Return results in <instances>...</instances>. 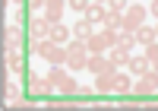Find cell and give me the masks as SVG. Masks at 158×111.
<instances>
[{
	"label": "cell",
	"instance_id": "obj_1",
	"mask_svg": "<svg viewBox=\"0 0 158 111\" xmlns=\"http://www.w3.org/2000/svg\"><path fill=\"white\" fill-rule=\"evenodd\" d=\"M85 64H89V48H85V41H82V38H73L70 45H67V70H70V73H79V70H85Z\"/></svg>",
	"mask_w": 158,
	"mask_h": 111
},
{
	"label": "cell",
	"instance_id": "obj_2",
	"mask_svg": "<svg viewBox=\"0 0 158 111\" xmlns=\"http://www.w3.org/2000/svg\"><path fill=\"white\" fill-rule=\"evenodd\" d=\"M38 57H44L51 67H67V45H54L51 38L38 41Z\"/></svg>",
	"mask_w": 158,
	"mask_h": 111
},
{
	"label": "cell",
	"instance_id": "obj_3",
	"mask_svg": "<svg viewBox=\"0 0 158 111\" xmlns=\"http://www.w3.org/2000/svg\"><path fill=\"white\" fill-rule=\"evenodd\" d=\"M146 16H149V7L146 3H130L127 10H123V29H130V32H136L142 22H146ZM120 29V32H123Z\"/></svg>",
	"mask_w": 158,
	"mask_h": 111
},
{
	"label": "cell",
	"instance_id": "obj_4",
	"mask_svg": "<svg viewBox=\"0 0 158 111\" xmlns=\"http://www.w3.org/2000/svg\"><path fill=\"white\" fill-rule=\"evenodd\" d=\"M51 29H54V22H51L44 13H41V16H32V22H29V38L41 41V38H48V35H51Z\"/></svg>",
	"mask_w": 158,
	"mask_h": 111
},
{
	"label": "cell",
	"instance_id": "obj_5",
	"mask_svg": "<svg viewBox=\"0 0 158 111\" xmlns=\"http://www.w3.org/2000/svg\"><path fill=\"white\" fill-rule=\"evenodd\" d=\"M133 92H136V95H155V92H158V73L149 70L146 76H139V79L133 82Z\"/></svg>",
	"mask_w": 158,
	"mask_h": 111
},
{
	"label": "cell",
	"instance_id": "obj_6",
	"mask_svg": "<svg viewBox=\"0 0 158 111\" xmlns=\"http://www.w3.org/2000/svg\"><path fill=\"white\" fill-rule=\"evenodd\" d=\"M29 89H32V95H35V99H48V95L51 92H54V86H51V79L48 76H29Z\"/></svg>",
	"mask_w": 158,
	"mask_h": 111
},
{
	"label": "cell",
	"instance_id": "obj_7",
	"mask_svg": "<svg viewBox=\"0 0 158 111\" xmlns=\"http://www.w3.org/2000/svg\"><path fill=\"white\" fill-rule=\"evenodd\" d=\"M149 70H152V64H149L146 54H133V57H130V64H127V73H130V76H136V79H139V76H146Z\"/></svg>",
	"mask_w": 158,
	"mask_h": 111
},
{
	"label": "cell",
	"instance_id": "obj_8",
	"mask_svg": "<svg viewBox=\"0 0 158 111\" xmlns=\"http://www.w3.org/2000/svg\"><path fill=\"white\" fill-rule=\"evenodd\" d=\"M3 51H22L19 25H3Z\"/></svg>",
	"mask_w": 158,
	"mask_h": 111
},
{
	"label": "cell",
	"instance_id": "obj_9",
	"mask_svg": "<svg viewBox=\"0 0 158 111\" xmlns=\"http://www.w3.org/2000/svg\"><path fill=\"white\" fill-rule=\"evenodd\" d=\"M3 70L13 73V76H19L25 67H22V51H3Z\"/></svg>",
	"mask_w": 158,
	"mask_h": 111
},
{
	"label": "cell",
	"instance_id": "obj_10",
	"mask_svg": "<svg viewBox=\"0 0 158 111\" xmlns=\"http://www.w3.org/2000/svg\"><path fill=\"white\" fill-rule=\"evenodd\" d=\"M63 10H70V7H67V0H48V3H44V16L57 25V22L63 19Z\"/></svg>",
	"mask_w": 158,
	"mask_h": 111
},
{
	"label": "cell",
	"instance_id": "obj_11",
	"mask_svg": "<svg viewBox=\"0 0 158 111\" xmlns=\"http://www.w3.org/2000/svg\"><path fill=\"white\" fill-rule=\"evenodd\" d=\"M130 57H133V51H127V48H111L108 51V60L114 70H123V67L130 64Z\"/></svg>",
	"mask_w": 158,
	"mask_h": 111
},
{
	"label": "cell",
	"instance_id": "obj_12",
	"mask_svg": "<svg viewBox=\"0 0 158 111\" xmlns=\"http://www.w3.org/2000/svg\"><path fill=\"white\" fill-rule=\"evenodd\" d=\"M111 92H117V95H130V92H133V76L117 70V73H114V86H111Z\"/></svg>",
	"mask_w": 158,
	"mask_h": 111
},
{
	"label": "cell",
	"instance_id": "obj_13",
	"mask_svg": "<svg viewBox=\"0 0 158 111\" xmlns=\"http://www.w3.org/2000/svg\"><path fill=\"white\" fill-rule=\"evenodd\" d=\"M85 70L98 76V73H104V70H114V67H111V60H108V54H92L89 64H85Z\"/></svg>",
	"mask_w": 158,
	"mask_h": 111
},
{
	"label": "cell",
	"instance_id": "obj_14",
	"mask_svg": "<svg viewBox=\"0 0 158 111\" xmlns=\"http://www.w3.org/2000/svg\"><path fill=\"white\" fill-rule=\"evenodd\" d=\"M48 38L54 41V45H70V41H73V29H67L63 22H57L54 29H51V35H48Z\"/></svg>",
	"mask_w": 158,
	"mask_h": 111
},
{
	"label": "cell",
	"instance_id": "obj_15",
	"mask_svg": "<svg viewBox=\"0 0 158 111\" xmlns=\"http://www.w3.org/2000/svg\"><path fill=\"white\" fill-rule=\"evenodd\" d=\"M155 41H158V35H155V25H146V22H142L139 29H136V45L149 48V45H155Z\"/></svg>",
	"mask_w": 158,
	"mask_h": 111
},
{
	"label": "cell",
	"instance_id": "obj_16",
	"mask_svg": "<svg viewBox=\"0 0 158 111\" xmlns=\"http://www.w3.org/2000/svg\"><path fill=\"white\" fill-rule=\"evenodd\" d=\"M114 73H117V70H104V73L95 76V92H98V95H108V92H111V86H114Z\"/></svg>",
	"mask_w": 158,
	"mask_h": 111
},
{
	"label": "cell",
	"instance_id": "obj_17",
	"mask_svg": "<svg viewBox=\"0 0 158 111\" xmlns=\"http://www.w3.org/2000/svg\"><path fill=\"white\" fill-rule=\"evenodd\" d=\"M85 48H89V57H92V54H108V51H111L101 32H95V35H92V38L85 41Z\"/></svg>",
	"mask_w": 158,
	"mask_h": 111
},
{
	"label": "cell",
	"instance_id": "obj_18",
	"mask_svg": "<svg viewBox=\"0 0 158 111\" xmlns=\"http://www.w3.org/2000/svg\"><path fill=\"white\" fill-rule=\"evenodd\" d=\"M104 13H108V7H104V3H92V7L82 13V19H89L92 25H101V22H104Z\"/></svg>",
	"mask_w": 158,
	"mask_h": 111
},
{
	"label": "cell",
	"instance_id": "obj_19",
	"mask_svg": "<svg viewBox=\"0 0 158 111\" xmlns=\"http://www.w3.org/2000/svg\"><path fill=\"white\" fill-rule=\"evenodd\" d=\"M92 35H95V29H92V22H89V19H79V22L73 25V38H82V41H89Z\"/></svg>",
	"mask_w": 158,
	"mask_h": 111
},
{
	"label": "cell",
	"instance_id": "obj_20",
	"mask_svg": "<svg viewBox=\"0 0 158 111\" xmlns=\"http://www.w3.org/2000/svg\"><path fill=\"white\" fill-rule=\"evenodd\" d=\"M104 29H114V32H120L123 29V13H114V10H108V13H104Z\"/></svg>",
	"mask_w": 158,
	"mask_h": 111
},
{
	"label": "cell",
	"instance_id": "obj_21",
	"mask_svg": "<svg viewBox=\"0 0 158 111\" xmlns=\"http://www.w3.org/2000/svg\"><path fill=\"white\" fill-rule=\"evenodd\" d=\"M44 76L51 79V86H54V89H57V86H60V82H63V79H67V76H70V70H67V67H51V70H48Z\"/></svg>",
	"mask_w": 158,
	"mask_h": 111
},
{
	"label": "cell",
	"instance_id": "obj_22",
	"mask_svg": "<svg viewBox=\"0 0 158 111\" xmlns=\"http://www.w3.org/2000/svg\"><path fill=\"white\" fill-rule=\"evenodd\" d=\"M57 92H60V95H67V99H70V95H79V82H76L73 76H67V79L57 86Z\"/></svg>",
	"mask_w": 158,
	"mask_h": 111
},
{
	"label": "cell",
	"instance_id": "obj_23",
	"mask_svg": "<svg viewBox=\"0 0 158 111\" xmlns=\"http://www.w3.org/2000/svg\"><path fill=\"white\" fill-rule=\"evenodd\" d=\"M133 45H136V32L123 29L120 35H117V48H127V51H133Z\"/></svg>",
	"mask_w": 158,
	"mask_h": 111
},
{
	"label": "cell",
	"instance_id": "obj_24",
	"mask_svg": "<svg viewBox=\"0 0 158 111\" xmlns=\"http://www.w3.org/2000/svg\"><path fill=\"white\" fill-rule=\"evenodd\" d=\"M3 102H6V105H16V102H22V95H19V89L13 86V82H3Z\"/></svg>",
	"mask_w": 158,
	"mask_h": 111
},
{
	"label": "cell",
	"instance_id": "obj_25",
	"mask_svg": "<svg viewBox=\"0 0 158 111\" xmlns=\"http://www.w3.org/2000/svg\"><path fill=\"white\" fill-rule=\"evenodd\" d=\"M142 54H146V57H149V64H152V70L158 73V41H155V45H149V48H142Z\"/></svg>",
	"mask_w": 158,
	"mask_h": 111
},
{
	"label": "cell",
	"instance_id": "obj_26",
	"mask_svg": "<svg viewBox=\"0 0 158 111\" xmlns=\"http://www.w3.org/2000/svg\"><path fill=\"white\" fill-rule=\"evenodd\" d=\"M67 7H70L73 13H79V16H82V13L92 7V0H67Z\"/></svg>",
	"mask_w": 158,
	"mask_h": 111
},
{
	"label": "cell",
	"instance_id": "obj_27",
	"mask_svg": "<svg viewBox=\"0 0 158 111\" xmlns=\"http://www.w3.org/2000/svg\"><path fill=\"white\" fill-rule=\"evenodd\" d=\"M104 7H108V10H114V13H123V10L130 7V0H108Z\"/></svg>",
	"mask_w": 158,
	"mask_h": 111
},
{
	"label": "cell",
	"instance_id": "obj_28",
	"mask_svg": "<svg viewBox=\"0 0 158 111\" xmlns=\"http://www.w3.org/2000/svg\"><path fill=\"white\" fill-rule=\"evenodd\" d=\"M44 3H48V0H25L29 10H44Z\"/></svg>",
	"mask_w": 158,
	"mask_h": 111
},
{
	"label": "cell",
	"instance_id": "obj_29",
	"mask_svg": "<svg viewBox=\"0 0 158 111\" xmlns=\"http://www.w3.org/2000/svg\"><path fill=\"white\" fill-rule=\"evenodd\" d=\"M79 95H82V99H89V95H95V86H79Z\"/></svg>",
	"mask_w": 158,
	"mask_h": 111
},
{
	"label": "cell",
	"instance_id": "obj_30",
	"mask_svg": "<svg viewBox=\"0 0 158 111\" xmlns=\"http://www.w3.org/2000/svg\"><path fill=\"white\" fill-rule=\"evenodd\" d=\"M149 13H152V16L158 19V0H152V3H149Z\"/></svg>",
	"mask_w": 158,
	"mask_h": 111
},
{
	"label": "cell",
	"instance_id": "obj_31",
	"mask_svg": "<svg viewBox=\"0 0 158 111\" xmlns=\"http://www.w3.org/2000/svg\"><path fill=\"white\" fill-rule=\"evenodd\" d=\"M6 3H16V7H22L25 0H3V7H6Z\"/></svg>",
	"mask_w": 158,
	"mask_h": 111
},
{
	"label": "cell",
	"instance_id": "obj_32",
	"mask_svg": "<svg viewBox=\"0 0 158 111\" xmlns=\"http://www.w3.org/2000/svg\"><path fill=\"white\" fill-rule=\"evenodd\" d=\"M155 35H158V19H155Z\"/></svg>",
	"mask_w": 158,
	"mask_h": 111
},
{
	"label": "cell",
	"instance_id": "obj_33",
	"mask_svg": "<svg viewBox=\"0 0 158 111\" xmlns=\"http://www.w3.org/2000/svg\"><path fill=\"white\" fill-rule=\"evenodd\" d=\"M130 3H139V0H130Z\"/></svg>",
	"mask_w": 158,
	"mask_h": 111
}]
</instances>
